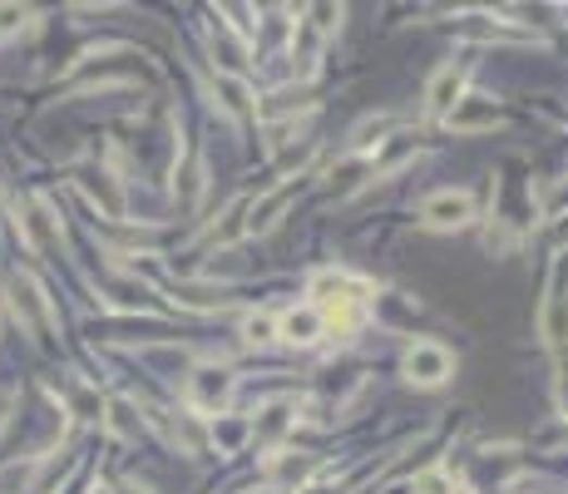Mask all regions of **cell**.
Listing matches in <instances>:
<instances>
[{
	"mask_svg": "<svg viewBox=\"0 0 568 494\" xmlns=\"http://www.w3.org/2000/svg\"><path fill=\"white\" fill-rule=\"evenodd\" d=\"M400 371H406L410 386H445L455 371V356L440 342H416L406 356H400Z\"/></svg>",
	"mask_w": 568,
	"mask_h": 494,
	"instance_id": "6da1fadb",
	"label": "cell"
},
{
	"mask_svg": "<svg viewBox=\"0 0 568 494\" xmlns=\"http://www.w3.org/2000/svg\"><path fill=\"white\" fill-rule=\"evenodd\" d=\"M474 218V198L460 194V188H440L420 203V223L425 227H440V233H450V227H465Z\"/></svg>",
	"mask_w": 568,
	"mask_h": 494,
	"instance_id": "7a4b0ae2",
	"label": "cell"
},
{
	"mask_svg": "<svg viewBox=\"0 0 568 494\" xmlns=\"http://www.w3.org/2000/svg\"><path fill=\"white\" fill-rule=\"evenodd\" d=\"M21 227H25V243H30V252H60V243H65V227H60V218H54V208L45 203V198H30L25 203V218H21Z\"/></svg>",
	"mask_w": 568,
	"mask_h": 494,
	"instance_id": "3957f363",
	"label": "cell"
},
{
	"mask_svg": "<svg viewBox=\"0 0 568 494\" xmlns=\"http://www.w3.org/2000/svg\"><path fill=\"white\" fill-rule=\"evenodd\" d=\"M233 371H227V366H198L194 376H188V396H194V406L198 410H223L227 400H233Z\"/></svg>",
	"mask_w": 568,
	"mask_h": 494,
	"instance_id": "277c9868",
	"label": "cell"
},
{
	"mask_svg": "<svg viewBox=\"0 0 568 494\" xmlns=\"http://www.w3.org/2000/svg\"><path fill=\"white\" fill-rule=\"evenodd\" d=\"M11 297H15V317H21L30 332H50V326H54L50 297L40 292V282H35V277H15L11 282Z\"/></svg>",
	"mask_w": 568,
	"mask_h": 494,
	"instance_id": "5b68a950",
	"label": "cell"
},
{
	"mask_svg": "<svg viewBox=\"0 0 568 494\" xmlns=\"http://www.w3.org/2000/svg\"><path fill=\"white\" fill-rule=\"evenodd\" d=\"M445 124H450L455 134H480V129H494V124H499V109L484 95H460L455 109L445 114Z\"/></svg>",
	"mask_w": 568,
	"mask_h": 494,
	"instance_id": "8992f818",
	"label": "cell"
},
{
	"mask_svg": "<svg viewBox=\"0 0 568 494\" xmlns=\"http://www.w3.org/2000/svg\"><path fill=\"white\" fill-rule=\"evenodd\" d=\"M79 188H85L89 203H99L104 218H124V194H119V183L104 169H79Z\"/></svg>",
	"mask_w": 568,
	"mask_h": 494,
	"instance_id": "52a82bcc",
	"label": "cell"
},
{
	"mask_svg": "<svg viewBox=\"0 0 568 494\" xmlns=\"http://www.w3.org/2000/svg\"><path fill=\"white\" fill-rule=\"evenodd\" d=\"M322 332H326V322H322L317 307H292V312H282V322H277V336L292 346H311Z\"/></svg>",
	"mask_w": 568,
	"mask_h": 494,
	"instance_id": "ba28073f",
	"label": "cell"
},
{
	"mask_svg": "<svg viewBox=\"0 0 568 494\" xmlns=\"http://www.w3.org/2000/svg\"><path fill=\"white\" fill-rule=\"evenodd\" d=\"M460 85H465V70L460 65H440L435 75H430V85H425L430 114H450L455 99H460Z\"/></svg>",
	"mask_w": 568,
	"mask_h": 494,
	"instance_id": "9c48e42d",
	"label": "cell"
},
{
	"mask_svg": "<svg viewBox=\"0 0 568 494\" xmlns=\"http://www.w3.org/2000/svg\"><path fill=\"white\" fill-rule=\"evenodd\" d=\"M539 332H544L548 346H568V287H564V277L554 282V292H548L544 317H539Z\"/></svg>",
	"mask_w": 568,
	"mask_h": 494,
	"instance_id": "30bf717a",
	"label": "cell"
},
{
	"mask_svg": "<svg viewBox=\"0 0 568 494\" xmlns=\"http://www.w3.org/2000/svg\"><path fill=\"white\" fill-rule=\"evenodd\" d=\"M287 203H292V188H277V194L258 198V203L247 208V213H252V218H243V233H252V237L272 233V227L282 223V213H287Z\"/></svg>",
	"mask_w": 568,
	"mask_h": 494,
	"instance_id": "8fae6325",
	"label": "cell"
},
{
	"mask_svg": "<svg viewBox=\"0 0 568 494\" xmlns=\"http://www.w3.org/2000/svg\"><path fill=\"white\" fill-rule=\"evenodd\" d=\"M213 85H218V99H223L227 114H237V119L252 114V89H247L243 75H227V70H223V75H218Z\"/></svg>",
	"mask_w": 568,
	"mask_h": 494,
	"instance_id": "7c38bea8",
	"label": "cell"
},
{
	"mask_svg": "<svg viewBox=\"0 0 568 494\" xmlns=\"http://www.w3.org/2000/svg\"><path fill=\"white\" fill-rule=\"evenodd\" d=\"M287 425H292V400H277V406L262 410V420L252 425V435L272 445V441H282V435H287Z\"/></svg>",
	"mask_w": 568,
	"mask_h": 494,
	"instance_id": "4fadbf2b",
	"label": "cell"
},
{
	"mask_svg": "<svg viewBox=\"0 0 568 494\" xmlns=\"http://www.w3.org/2000/svg\"><path fill=\"white\" fill-rule=\"evenodd\" d=\"M104 425L114 430L119 441H134V435H139V430H144V420L134 416V406H129V400H109V406H104Z\"/></svg>",
	"mask_w": 568,
	"mask_h": 494,
	"instance_id": "5bb4252c",
	"label": "cell"
},
{
	"mask_svg": "<svg viewBox=\"0 0 568 494\" xmlns=\"http://www.w3.org/2000/svg\"><path fill=\"white\" fill-rule=\"evenodd\" d=\"M173 194H178L183 213H194L198 198H203V159H194L188 169H183V178H178V188H173Z\"/></svg>",
	"mask_w": 568,
	"mask_h": 494,
	"instance_id": "9a60e30c",
	"label": "cell"
},
{
	"mask_svg": "<svg viewBox=\"0 0 568 494\" xmlns=\"http://www.w3.org/2000/svg\"><path fill=\"white\" fill-rule=\"evenodd\" d=\"M391 124H396V119H391V114L361 119V124H356V129H351V144H356V149H381V144H386V134H391Z\"/></svg>",
	"mask_w": 568,
	"mask_h": 494,
	"instance_id": "2e32d148",
	"label": "cell"
},
{
	"mask_svg": "<svg viewBox=\"0 0 568 494\" xmlns=\"http://www.w3.org/2000/svg\"><path fill=\"white\" fill-rule=\"evenodd\" d=\"M247 435H252V425H247V420H237V416H218L213 420V445H218V450H237Z\"/></svg>",
	"mask_w": 568,
	"mask_h": 494,
	"instance_id": "e0dca14e",
	"label": "cell"
},
{
	"mask_svg": "<svg viewBox=\"0 0 568 494\" xmlns=\"http://www.w3.org/2000/svg\"><path fill=\"white\" fill-rule=\"evenodd\" d=\"M173 301H183V307H198V312H208V307H223V292L218 287H194V282H178L173 287Z\"/></svg>",
	"mask_w": 568,
	"mask_h": 494,
	"instance_id": "ac0fdd59",
	"label": "cell"
},
{
	"mask_svg": "<svg viewBox=\"0 0 568 494\" xmlns=\"http://www.w3.org/2000/svg\"><path fill=\"white\" fill-rule=\"evenodd\" d=\"M70 410H75L79 420H104V400H99L89 386H75V391H70Z\"/></svg>",
	"mask_w": 568,
	"mask_h": 494,
	"instance_id": "d6986e66",
	"label": "cell"
},
{
	"mask_svg": "<svg viewBox=\"0 0 568 494\" xmlns=\"http://www.w3.org/2000/svg\"><path fill=\"white\" fill-rule=\"evenodd\" d=\"M104 292H109V301H114V307H144V297H149L139 277H129V282H109Z\"/></svg>",
	"mask_w": 568,
	"mask_h": 494,
	"instance_id": "ffe728a7",
	"label": "cell"
},
{
	"mask_svg": "<svg viewBox=\"0 0 568 494\" xmlns=\"http://www.w3.org/2000/svg\"><path fill=\"white\" fill-rule=\"evenodd\" d=\"M272 336H277V322H272L268 312H252L243 322V342H252V346H268Z\"/></svg>",
	"mask_w": 568,
	"mask_h": 494,
	"instance_id": "44dd1931",
	"label": "cell"
},
{
	"mask_svg": "<svg viewBox=\"0 0 568 494\" xmlns=\"http://www.w3.org/2000/svg\"><path fill=\"white\" fill-rule=\"evenodd\" d=\"M272 480H301V474H311V460H307V455H282V460H272Z\"/></svg>",
	"mask_w": 568,
	"mask_h": 494,
	"instance_id": "7402d4cb",
	"label": "cell"
},
{
	"mask_svg": "<svg viewBox=\"0 0 568 494\" xmlns=\"http://www.w3.org/2000/svg\"><path fill=\"white\" fill-rule=\"evenodd\" d=\"M410 153H416V139H396V144H386V149H381V159H375V173H391L396 163H406Z\"/></svg>",
	"mask_w": 568,
	"mask_h": 494,
	"instance_id": "603a6c76",
	"label": "cell"
},
{
	"mask_svg": "<svg viewBox=\"0 0 568 494\" xmlns=\"http://www.w3.org/2000/svg\"><path fill=\"white\" fill-rule=\"evenodd\" d=\"M484 247H490L494 258H504V252L515 247V233H509L504 223H490V227H484Z\"/></svg>",
	"mask_w": 568,
	"mask_h": 494,
	"instance_id": "cb8c5ba5",
	"label": "cell"
},
{
	"mask_svg": "<svg viewBox=\"0 0 568 494\" xmlns=\"http://www.w3.org/2000/svg\"><path fill=\"white\" fill-rule=\"evenodd\" d=\"M311 25L322 35H332L336 25H342V5H311Z\"/></svg>",
	"mask_w": 568,
	"mask_h": 494,
	"instance_id": "d4e9b609",
	"label": "cell"
},
{
	"mask_svg": "<svg viewBox=\"0 0 568 494\" xmlns=\"http://www.w3.org/2000/svg\"><path fill=\"white\" fill-rule=\"evenodd\" d=\"M25 21H30V11H21V5H0V35H15Z\"/></svg>",
	"mask_w": 568,
	"mask_h": 494,
	"instance_id": "484cf974",
	"label": "cell"
},
{
	"mask_svg": "<svg viewBox=\"0 0 568 494\" xmlns=\"http://www.w3.org/2000/svg\"><path fill=\"white\" fill-rule=\"evenodd\" d=\"M416 490L420 494H450V480H445V474H420Z\"/></svg>",
	"mask_w": 568,
	"mask_h": 494,
	"instance_id": "4316f807",
	"label": "cell"
},
{
	"mask_svg": "<svg viewBox=\"0 0 568 494\" xmlns=\"http://www.w3.org/2000/svg\"><path fill=\"white\" fill-rule=\"evenodd\" d=\"M554 406L568 416V361L558 366V376H554Z\"/></svg>",
	"mask_w": 568,
	"mask_h": 494,
	"instance_id": "83f0119b",
	"label": "cell"
},
{
	"mask_svg": "<svg viewBox=\"0 0 568 494\" xmlns=\"http://www.w3.org/2000/svg\"><path fill=\"white\" fill-rule=\"evenodd\" d=\"M301 494H342L336 484H311V490H301Z\"/></svg>",
	"mask_w": 568,
	"mask_h": 494,
	"instance_id": "f1b7e54d",
	"label": "cell"
},
{
	"mask_svg": "<svg viewBox=\"0 0 568 494\" xmlns=\"http://www.w3.org/2000/svg\"><path fill=\"white\" fill-rule=\"evenodd\" d=\"M119 494H149V490H134V484H129V490H119Z\"/></svg>",
	"mask_w": 568,
	"mask_h": 494,
	"instance_id": "f546056e",
	"label": "cell"
}]
</instances>
